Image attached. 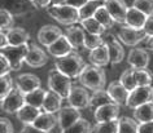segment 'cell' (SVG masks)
Segmentation results:
<instances>
[{"instance_id": "cell-50", "label": "cell", "mask_w": 153, "mask_h": 133, "mask_svg": "<svg viewBox=\"0 0 153 133\" xmlns=\"http://www.w3.org/2000/svg\"><path fill=\"white\" fill-rule=\"evenodd\" d=\"M147 47L151 49V51H153V36L148 37V41H147Z\"/></svg>"}, {"instance_id": "cell-16", "label": "cell", "mask_w": 153, "mask_h": 133, "mask_svg": "<svg viewBox=\"0 0 153 133\" xmlns=\"http://www.w3.org/2000/svg\"><path fill=\"white\" fill-rule=\"evenodd\" d=\"M127 62L132 69H147L149 65V54L143 48H134L127 56Z\"/></svg>"}, {"instance_id": "cell-7", "label": "cell", "mask_w": 153, "mask_h": 133, "mask_svg": "<svg viewBox=\"0 0 153 133\" xmlns=\"http://www.w3.org/2000/svg\"><path fill=\"white\" fill-rule=\"evenodd\" d=\"M24 105H26L25 94L22 93L20 89H17L16 87H14L12 92H10L4 100H1L0 107L7 114H17V111Z\"/></svg>"}, {"instance_id": "cell-42", "label": "cell", "mask_w": 153, "mask_h": 133, "mask_svg": "<svg viewBox=\"0 0 153 133\" xmlns=\"http://www.w3.org/2000/svg\"><path fill=\"white\" fill-rule=\"evenodd\" d=\"M12 70V66H10L9 61L5 58L3 54H0V76H5V75H9Z\"/></svg>"}, {"instance_id": "cell-52", "label": "cell", "mask_w": 153, "mask_h": 133, "mask_svg": "<svg viewBox=\"0 0 153 133\" xmlns=\"http://www.w3.org/2000/svg\"><path fill=\"white\" fill-rule=\"evenodd\" d=\"M95 1H100V3L102 1V3H105V0H95Z\"/></svg>"}, {"instance_id": "cell-25", "label": "cell", "mask_w": 153, "mask_h": 133, "mask_svg": "<svg viewBox=\"0 0 153 133\" xmlns=\"http://www.w3.org/2000/svg\"><path fill=\"white\" fill-rule=\"evenodd\" d=\"M5 35L8 37L9 45H24L27 44V41L30 39L29 32H26V30L21 27H13L5 31Z\"/></svg>"}, {"instance_id": "cell-48", "label": "cell", "mask_w": 153, "mask_h": 133, "mask_svg": "<svg viewBox=\"0 0 153 133\" xmlns=\"http://www.w3.org/2000/svg\"><path fill=\"white\" fill-rule=\"evenodd\" d=\"M90 0H66V3L65 4L70 5V7H74L76 9H81L83 5H86L87 3H88Z\"/></svg>"}, {"instance_id": "cell-22", "label": "cell", "mask_w": 153, "mask_h": 133, "mask_svg": "<svg viewBox=\"0 0 153 133\" xmlns=\"http://www.w3.org/2000/svg\"><path fill=\"white\" fill-rule=\"evenodd\" d=\"M85 35L86 31L83 30V27H79V26H69L65 31V36L68 37L69 43L74 49L85 47Z\"/></svg>"}, {"instance_id": "cell-9", "label": "cell", "mask_w": 153, "mask_h": 133, "mask_svg": "<svg viewBox=\"0 0 153 133\" xmlns=\"http://www.w3.org/2000/svg\"><path fill=\"white\" fill-rule=\"evenodd\" d=\"M68 102H69V106H73V107L78 110H83V109L90 107L91 96L88 94L86 88L76 85L71 88V92L68 97Z\"/></svg>"}, {"instance_id": "cell-37", "label": "cell", "mask_w": 153, "mask_h": 133, "mask_svg": "<svg viewBox=\"0 0 153 133\" xmlns=\"http://www.w3.org/2000/svg\"><path fill=\"white\" fill-rule=\"evenodd\" d=\"M13 84H14V80L9 76V75L0 76V98H1V100H4V98L13 90V88H14Z\"/></svg>"}, {"instance_id": "cell-27", "label": "cell", "mask_w": 153, "mask_h": 133, "mask_svg": "<svg viewBox=\"0 0 153 133\" xmlns=\"http://www.w3.org/2000/svg\"><path fill=\"white\" fill-rule=\"evenodd\" d=\"M134 118L137 123H148L153 121V102L141 105L134 110Z\"/></svg>"}, {"instance_id": "cell-38", "label": "cell", "mask_w": 153, "mask_h": 133, "mask_svg": "<svg viewBox=\"0 0 153 133\" xmlns=\"http://www.w3.org/2000/svg\"><path fill=\"white\" fill-rule=\"evenodd\" d=\"M104 44V37H101V35H95V34L86 32L85 35V48H87L88 51H94L95 48L100 47Z\"/></svg>"}, {"instance_id": "cell-4", "label": "cell", "mask_w": 153, "mask_h": 133, "mask_svg": "<svg viewBox=\"0 0 153 133\" xmlns=\"http://www.w3.org/2000/svg\"><path fill=\"white\" fill-rule=\"evenodd\" d=\"M48 88L49 90L57 93L59 96H61L62 98L69 97V94L71 92V80L70 78L64 75L61 71L59 70H51L48 74Z\"/></svg>"}, {"instance_id": "cell-43", "label": "cell", "mask_w": 153, "mask_h": 133, "mask_svg": "<svg viewBox=\"0 0 153 133\" xmlns=\"http://www.w3.org/2000/svg\"><path fill=\"white\" fill-rule=\"evenodd\" d=\"M0 133H13V125L9 119H0Z\"/></svg>"}, {"instance_id": "cell-46", "label": "cell", "mask_w": 153, "mask_h": 133, "mask_svg": "<svg viewBox=\"0 0 153 133\" xmlns=\"http://www.w3.org/2000/svg\"><path fill=\"white\" fill-rule=\"evenodd\" d=\"M137 133H153V121H148V123H139Z\"/></svg>"}, {"instance_id": "cell-6", "label": "cell", "mask_w": 153, "mask_h": 133, "mask_svg": "<svg viewBox=\"0 0 153 133\" xmlns=\"http://www.w3.org/2000/svg\"><path fill=\"white\" fill-rule=\"evenodd\" d=\"M153 102V87L152 85H144V87H137L130 92L127 106L130 109L135 110L141 105Z\"/></svg>"}, {"instance_id": "cell-45", "label": "cell", "mask_w": 153, "mask_h": 133, "mask_svg": "<svg viewBox=\"0 0 153 133\" xmlns=\"http://www.w3.org/2000/svg\"><path fill=\"white\" fill-rule=\"evenodd\" d=\"M31 4L38 9H43V8H48L52 4V0H29Z\"/></svg>"}, {"instance_id": "cell-11", "label": "cell", "mask_w": 153, "mask_h": 133, "mask_svg": "<svg viewBox=\"0 0 153 133\" xmlns=\"http://www.w3.org/2000/svg\"><path fill=\"white\" fill-rule=\"evenodd\" d=\"M14 87L20 89L24 94L40 88V79L34 74H21L14 80Z\"/></svg>"}, {"instance_id": "cell-12", "label": "cell", "mask_w": 153, "mask_h": 133, "mask_svg": "<svg viewBox=\"0 0 153 133\" xmlns=\"http://www.w3.org/2000/svg\"><path fill=\"white\" fill-rule=\"evenodd\" d=\"M104 5L109 13L112 14L113 20L117 24H125L126 21V14H127L128 7L126 5L125 0H105Z\"/></svg>"}, {"instance_id": "cell-23", "label": "cell", "mask_w": 153, "mask_h": 133, "mask_svg": "<svg viewBox=\"0 0 153 133\" xmlns=\"http://www.w3.org/2000/svg\"><path fill=\"white\" fill-rule=\"evenodd\" d=\"M57 124H59L57 116L55 114H49V112H42L40 115L38 116V119L34 121V125L45 133L51 132Z\"/></svg>"}, {"instance_id": "cell-40", "label": "cell", "mask_w": 153, "mask_h": 133, "mask_svg": "<svg viewBox=\"0 0 153 133\" xmlns=\"http://www.w3.org/2000/svg\"><path fill=\"white\" fill-rule=\"evenodd\" d=\"M13 16L12 13L9 12L8 9L1 8L0 10V27H1V31H8V30L13 29Z\"/></svg>"}, {"instance_id": "cell-53", "label": "cell", "mask_w": 153, "mask_h": 133, "mask_svg": "<svg viewBox=\"0 0 153 133\" xmlns=\"http://www.w3.org/2000/svg\"><path fill=\"white\" fill-rule=\"evenodd\" d=\"M48 133H49V132H48Z\"/></svg>"}, {"instance_id": "cell-2", "label": "cell", "mask_w": 153, "mask_h": 133, "mask_svg": "<svg viewBox=\"0 0 153 133\" xmlns=\"http://www.w3.org/2000/svg\"><path fill=\"white\" fill-rule=\"evenodd\" d=\"M79 82L82 83L83 87L94 90V92L101 90L104 89L106 82L105 71L95 65H86V67L79 75Z\"/></svg>"}, {"instance_id": "cell-5", "label": "cell", "mask_w": 153, "mask_h": 133, "mask_svg": "<svg viewBox=\"0 0 153 133\" xmlns=\"http://www.w3.org/2000/svg\"><path fill=\"white\" fill-rule=\"evenodd\" d=\"M30 45L29 44H24V45H8L7 48L1 49V53L7 60L9 61L12 70H20L22 67V65L25 63V58L27 56Z\"/></svg>"}, {"instance_id": "cell-39", "label": "cell", "mask_w": 153, "mask_h": 133, "mask_svg": "<svg viewBox=\"0 0 153 133\" xmlns=\"http://www.w3.org/2000/svg\"><path fill=\"white\" fill-rule=\"evenodd\" d=\"M91 124L86 119H79L76 123H74L69 129H66L64 133H91Z\"/></svg>"}, {"instance_id": "cell-44", "label": "cell", "mask_w": 153, "mask_h": 133, "mask_svg": "<svg viewBox=\"0 0 153 133\" xmlns=\"http://www.w3.org/2000/svg\"><path fill=\"white\" fill-rule=\"evenodd\" d=\"M143 30L145 31V34H147V36H148V37L153 36V16H148L147 21H145V25H144V27H143Z\"/></svg>"}, {"instance_id": "cell-35", "label": "cell", "mask_w": 153, "mask_h": 133, "mask_svg": "<svg viewBox=\"0 0 153 133\" xmlns=\"http://www.w3.org/2000/svg\"><path fill=\"white\" fill-rule=\"evenodd\" d=\"M134 75H135V80L137 83V87L152 85L153 75L149 73L147 69H134Z\"/></svg>"}, {"instance_id": "cell-29", "label": "cell", "mask_w": 153, "mask_h": 133, "mask_svg": "<svg viewBox=\"0 0 153 133\" xmlns=\"http://www.w3.org/2000/svg\"><path fill=\"white\" fill-rule=\"evenodd\" d=\"M79 24L83 27L86 32H90V34H95V35H102L105 32V27L102 26L100 22H99L95 17H91V18H86V20H81Z\"/></svg>"}, {"instance_id": "cell-32", "label": "cell", "mask_w": 153, "mask_h": 133, "mask_svg": "<svg viewBox=\"0 0 153 133\" xmlns=\"http://www.w3.org/2000/svg\"><path fill=\"white\" fill-rule=\"evenodd\" d=\"M96 20L100 22V24L104 26V27L108 30V29H112L114 24H116V21L113 20V17H112V14L109 13V10L106 9V7L105 5H101L100 8L97 9V12L95 13V16H94Z\"/></svg>"}, {"instance_id": "cell-30", "label": "cell", "mask_w": 153, "mask_h": 133, "mask_svg": "<svg viewBox=\"0 0 153 133\" xmlns=\"http://www.w3.org/2000/svg\"><path fill=\"white\" fill-rule=\"evenodd\" d=\"M109 104H116L113 101V98L109 96L108 90H96L94 92V94L91 96V104H90V107H94V109H97L100 106H104V105H109Z\"/></svg>"}, {"instance_id": "cell-8", "label": "cell", "mask_w": 153, "mask_h": 133, "mask_svg": "<svg viewBox=\"0 0 153 133\" xmlns=\"http://www.w3.org/2000/svg\"><path fill=\"white\" fill-rule=\"evenodd\" d=\"M57 119H59L60 132L64 133L66 129H69L73 124L81 119V112L78 109L73 107V106H66L57 112Z\"/></svg>"}, {"instance_id": "cell-20", "label": "cell", "mask_w": 153, "mask_h": 133, "mask_svg": "<svg viewBox=\"0 0 153 133\" xmlns=\"http://www.w3.org/2000/svg\"><path fill=\"white\" fill-rule=\"evenodd\" d=\"M88 60L92 65L99 66V67H102V66H105V65H108L110 62V53H109L108 45L104 43L102 45H100V47L91 51L88 54Z\"/></svg>"}, {"instance_id": "cell-33", "label": "cell", "mask_w": 153, "mask_h": 133, "mask_svg": "<svg viewBox=\"0 0 153 133\" xmlns=\"http://www.w3.org/2000/svg\"><path fill=\"white\" fill-rule=\"evenodd\" d=\"M139 129V123L135 119L123 116L120 118V129L118 133H137Z\"/></svg>"}, {"instance_id": "cell-36", "label": "cell", "mask_w": 153, "mask_h": 133, "mask_svg": "<svg viewBox=\"0 0 153 133\" xmlns=\"http://www.w3.org/2000/svg\"><path fill=\"white\" fill-rule=\"evenodd\" d=\"M120 82L122 83V85H123L128 92H132L135 88H137V83L135 80V75H134V69L132 67L131 69H128V70H126V71H123V74L121 75Z\"/></svg>"}, {"instance_id": "cell-24", "label": "cell", "mask_w": 153, "mask_h": 133, "mask_svg": "<svg viewBox=\"0 0 153 133\" xmlns=\"http://www.w3.org/2000/svg\"><path fill=\"white\" fill-rule=\"evenodd\" d=\"M40 114L42 112H40L39 109L26 104L17 111L16 116H17V119L20 121H22L24 124H34V121L38 119V116H39Z\"/></svg>"}, {"instance_id": "cell-14", "label": "cell", "mask_w": 153, "mask_h": 133, "mask_svg": "<svg viewBox=\"0 0 153 133\" xmlns=\"http://www.w3.org/2000/svg\"><path fill=\"white\" fill-rule=\"evenodd\" d=\"M61 36H62V31L55 25H45L38 31V40L45 47H49Z\"/></svg>"}, {"instance_id": "cell-21", "label": "cell", "mask_w": 153, "mask_h": 133, "mask_svg": "<svg viewBox=\"0 0 153 133\" xmlns=\"http://www.w3.org/2000/svg\"><path fill=\"white\" fill-rule=\"evenodd\" d=\"M147 18H148L147 14L140 12L135 7H130L127 9V14H126L125 25L128 26V27H134V29H143Z\"/></svg>"}, {"instance_id": "cell-18", "label": "cell", "mask_w": 153, "mask_h": 133, "mask_svg": "<svg viewBox=\"0 0 153 133\" xmlns=\"http://www.w3.org/2000/svg\"><path fill=\"white\" fill-rule=\"evenodd\" d=\"M104 43L108 45V48H109L110 63H113V65L120 63L121 61L125 58V49L120 44V41H118L113 35H106L104 37Z\"/></svg>"}, {"instance_id": "cell-1", "label": "cell", "mask_w": 153, "mask_h": 133, "mask_svg": "<svg viewBox=\"0 0 153 133\" xmlns=\"http://www.w3.org/2000/svg\"><path fill=\"white\" fill-rule=\"evenodd\" d=\"M56 69L61 71L64 75H66L70 79L73 78H79V75L83 71V69L86 67L85 61L78 53L71 52L69 53L68 56L60 57V58L56 60L55 62Z\"/></svg>"}, {"instance_id": "cell-10", "label": "cell", "mask_w": 153, "mask_h": 133, "mask_svg": "<svg viewBox=\"0 0 153 133\" xmlns=\"http://www.w3.org/2000/svg\"><path fill=\"white\" fill-rule=\"evenodd\" d=\"M118 37H120V40H122L123 44L128 45V47H135L136 44L145 40L148 36L143 29H134V27L125 26V27H122L120 30Z\"/></svg>"}, {"instance_id": "cell-26", "label": "cell", "mask_w": 153, "mask_h": 133, "mask_svg": "<svg viewBox=\"0 0 153 133\" xmlns=\"http://www.w3.org/2000/svg\"><path fill=\"white\" fill-rule=\"evenodd\" d=\"M64 98L59 96L57 93L49 90L47 92V96H45V100H44V104H43V109L44 112H49V114H55V112H59L61 109V102H62Z\"/></svg>"}, {"instance_id": "cell-15", "label": "cell", "mask_w": 153, "mask_h": 133, "mask_svg": "<svg viewBox=\"0 0 153 133\" xmlns=\"http://www.w3.org/2000/svg\"><path fill=\"white\" fill-rule=\"evenodd\" d=\"M48 61V57L42 48L36 47L35 44H31L29 48L27 56L25 58V63L30 67H43Z\"/></svg>"}, {"instance_id": "cell-34", "label": "cell", "mask_w": 153, "mask_h": 133, "mask_svg": "<svg viewBox=\"0 0 153 133\" xmlns=\"http://www.w3.org/2000/svg\"><path fill=\"white\" fill-rule=\"evenodd\" d=\"M101 7L100 1H95V0H90L86 5H83L79 9V18L81 20H86V18H91L95 16V13L97 12V9Z\"/></svg>"}, {"instance_id": "cell-49", "label": "cell", "mask_w": 153, "mask_h": 133, "mask_svg": "<svg viewBox=\"0 0 153 133\" xmlns=\"http://www.w3.org/2000/svg\"><path fill=\"white\" fill-rule=\"evenodd\" d=\"M8 45H9L8 37H7L4 31H1V32H0V47H1V49H4V48L8 47Z\"/></svg>"}, {"instance_id": "cell-3", "label": "cell", "mask_w": 153, "mask_h": 133, "mask_svg": "<svg viewBox=\"0 0 153 133\" xmlns=\"http://www.w3.org/2000/svg\"><path fill=\"white\" fill-rule=\"evenodd\" d=\"M48 14L53 20L60 22L61 25L65 26H71L75 22H79V9L70 7L68 4H61V5H49L47 8Z\"/></svg>"}, {"instance_id": "cell-41", "label": "cell", "mask_w": 153, "mask_h": 133, "mask_svg": "<svg viewBox=\"0 0 153 133\" xmlns=\"http://www.w3.org/2000/svg\"><path fill=\"white\" fill-rule=\"evenodd\" d=\"M132 7L147 16H153V0H135Z\"/></svg>"}, {"instance_id": "cell-28", "label": "cell", "mask_w": 153, "mask_h": 133, "mask_svg": "<svg viewBox=\"0 0 153 133\" xmlns=\"http://www.w3.org/2000/svg\"><path fill=\"white\" fill-rule=\"evenodd\" d=\"M45 96H47V90L38 88L35 90H33V92L25 94V101L27 105H31L36 109H40V107H43Z\"/></svg>"}, {"instance_id": "cell-13", "label": "cell", "mask_w": 153, "mask_h": 133, "mask_svg": "<svg viewBox=\"0 0 153 133\" xmlns=\"http://www.w3.org/2000/svg\"><path fill=\"white\" fill-rule=\"evenodd\" d=\"M120 107L121 106L117 104H109L95 109L94 112L95 120L97 123H101V121H110L120 119Z\"/></svg>"}, {"instance_id": "cell-47", "label": "cell", "mask_w": 153, "mask_h": 133, "mask_svg": "<svg viewBox=\"0 0 153 133\" xmlns=\"http://www.w3.org/2000/svg\"><path fill=\"white\" fill-rule=\"evenodd\" d=\"M20 133H45V132L40 131V129L36 128L34 124H24V127H22Z\"/></svg>"}, {"instance_id": "cell-19", "label": "cell", "mask_w": 153, "mask_h": 133, "mask_svg": "<svg viewBox=\"0 0 153 133\" xmlns=\"http://www.w3.org/2000/svg\"><path fill=\"white\" fill-rule=\"evenodd\" d=\"M47 51L51 56L56 57V58H60V57L68 56L69 53H71L73 51H74V48H73L71 44L69 43L68 37L65 35H62L59 40H56L53 44L47 47Z\"/></svg>"}, {"instance_id": "cell-31", "label": "cell", "mask_w": 153, "mask_h": 133, "mask_svg": "<svg viewBox=\"0 0 153 133\" xmlns=\"http://www.w3.org/2000/svg\"><path fill=\"white\" fill-rule=\"evenodd\" d=\"M118 129H120V119H116L96 123L91 129V133H118Z\"/></svg>"}, {"instance_id": "cell-17", "label": "cell", "mask_w": 153, "mask_h": 133, "mask_svg": "<svg viewBox=\"0 0 153 133\" xmlns=\"http://www.w3.org/2000/svg\"><path fill=\"white\" fill-rule=\"evenodd\" d=\"M106 90H108L109 96L113 98V101L116 102L117 105H120V106L127 105L130 92L125 88L123 85H122L121 82L114 80L112 83H109V85H108V88H106Z\"/></svg>"}, {"instance_id": "cell-51", "label": "cell", "mask_w": 153, "mask_h": 133, "mask_svg": "<svg viewBox=\"0 0 153 133\" xmlns=\"http://www.w3.org/2000/svg\"><path fill=\"white\" fill-rule=\"evenodd\" d=\"M66 0H52V4L51 5H61V4H65Z\"/></svg>"}]
</instances>
